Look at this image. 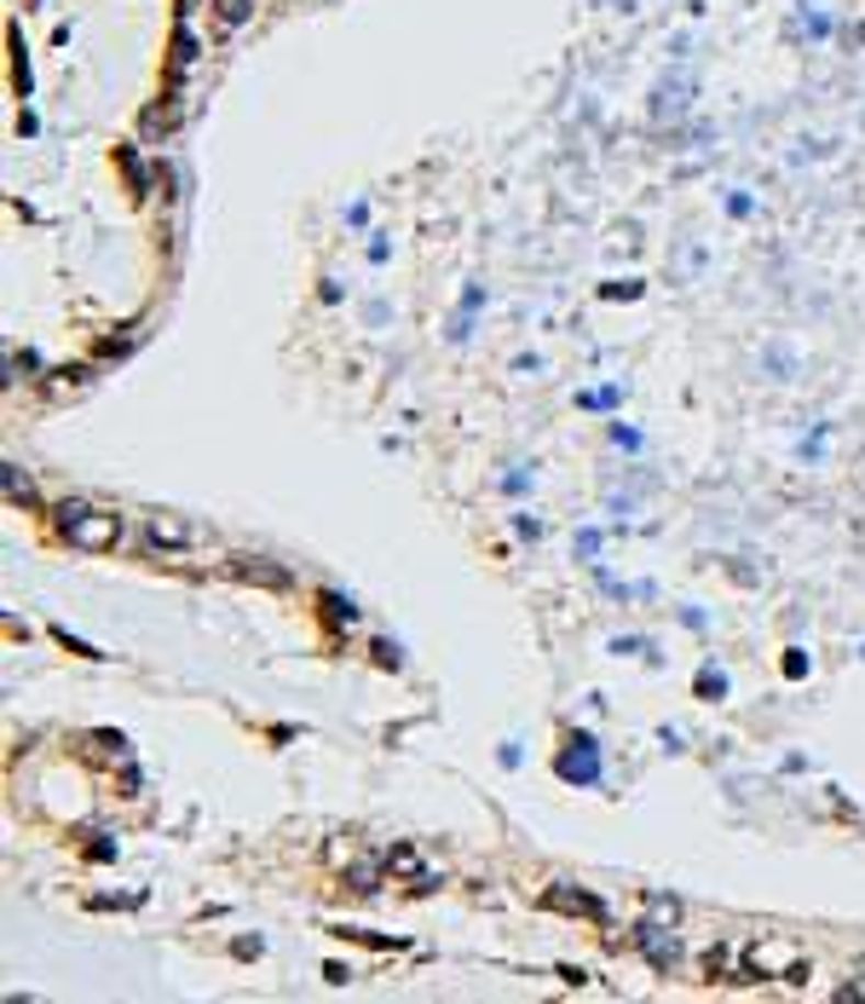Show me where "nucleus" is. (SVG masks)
I'll use <instances>...</instances> for the list:
<instances>
[{"label": "nucleus", "mask_w": 865, "mask_h": 1004, "mask_svg": "<svg viewBox=\"0 0 865 1004\" xmlns=\"http://www.w3.org/2000/svg\"><path fill=\"white\" fill-rule=\"evenodd\" d=\"M53 532L81 555H110L127 537V520L116 509H104V502H93V497H64L53 509Z\"/></svg>", "instance_id": "obj_1"}, {"label": "nucleus", "mask_w": 865, "mask_h": 1004, "mask_svg": "<svg viewBox=\"0 0 865 1004\" xmlns=\"http://www.w3.org/2000/svg\"><path fill=\"white\" fill-rule=\"evenodd\" d=\"M739 964H744V988L750 981H808L813 975V964H808V952L796 947V941H739Z\"/></svg>", "instance_id": "obj_2"}, {"label": "nucleus", "mask_w": 865, "mask_h": 1004, "mask_svg": "<svg viewBox=\"0 0 865 1004\" xmlns=\"http://www.w3.org/2000/svg\"><path fill=\"white\" fill-rule=\"evenodd\" d=\"M145 537H150V549H196L202 526H191V520H179V514H150Z\"/></svg>", "instance_id": "obj_3"}, {"label": "nucleus", "mask_w": 865, "mask_h": 1004, "mask_svg": "<svg viewBox=\"0 0 865 1004\" xmlns=\"http://www.w3.org/2000/svg\"><path fill=\"white\" fill-rule=\"evenodd\" d=\"M232 572H237V578H248V583H271V589H283V583H289V572H271V560H248V555H243V560H232Z\"/></svg>", "instance_id": "obj_4"}, {"label": "nucleus", "mask_w": 865, "mask_h": 1004, "mask_svg": "<svg viewBox=\"0 0 865 1004\" xmlns=\"http://www.w3.org/2000/svg\"><path fill=\"white\" fill-rule=\"evenodd\" d=\"M214 12H220V30L232 35V30H243V24H248V12H255V0H214Z\"/></svg>", "instance_id": "obj_5"}, {"label": "nucleus", "mask_w": 865, "mask_h": 1004, "mask_svg": "<svg viewBox=\"0 0 865 1004\" xmlns=\"http://www.w3.org/2000/svg\"><path fill=\"white\" fill-rule=\"evenodd\" d=\"M549 906H565V912H583V918H600V901H588V895H542Z\"/></svg>", "instance_id": "obj_6"}, {"label": "nucleus", "mask_w": 865, "mask_h": 1004, "mask_svg": "<svg viewBox=\"0 0 865 1004\" xmlns=\"http://www.w3.org/2000/svg\"><path fill=\"white\" fill-rule=\"evenodd\" d=\"M7 491H12V502H35V486L24 479V468H7Z\"/></svg>", "instance_id": "obj_7"}]
</instances>
